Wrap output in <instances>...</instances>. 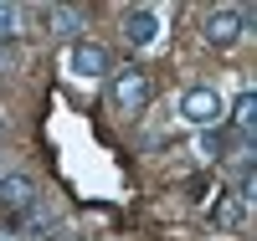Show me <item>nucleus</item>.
Masks as SVG:
<instances>
[{"label": "nucleus", "instance_id": "0eeeda50", "mask_svg": "<svg viewBox=\"0 0 257 241\" xmlns=\"http://www.w3.org/2000/svg\"><path fill=\"white\" fill-rule=\"evenodd\" d=\"M36 16H41V26H47L52 36H62L67 47L82 41V11H72V6H41Z\"/></svg>", "mask_w": 257, "mask_h": 241}, {"label": "nucleus", "instance_id": "423d86ee", "mask_svg": "<svg viewBox=\"0 0 257 241\" xmlns=\"http://www.w3.org/2000/svg\"><path fill=\"white\" fill-rule=\"evenodd\" d=\"M123 41L128 47H155L160 41V11H149V6L123 11Z\"/></svg>", "mask_w": 257, "mask_h": 241}, {"label": "nucleus", "instance_id": "2eb2a0df", "mask_svg": "<svg viewBox=\"0 0 257 241\" xmlns=\"http://www.w3.org/2000/svg\"><path fill=\"white\" fill-rule=\"evenodd\" d=\"M0 174H6V169H0Z\"/></svg>", "mask_w": 257, "mask_h": 241}, {"label": "nucleus", "instance_id": "6e6552de", "mask_svg": "<svg viewBox=\"0 0 257 241\" xmlns=\"http://www.w3.org/2000/svg\"><path fill=\"white\" fill-rule=\"evenodd\" d=\"M206 221L216 226V231H242L247 226V205L237 200V195H216V205L206 210Z\"/></svg>", "mask_w": 257, "mask_h": 241}, {"label": "nucleus", "instance_id": "f257e3e1", "mask_svg": "<svg viewBox=\"0 0 257 241\" xmlns=\"http://www.w3.org/2000/svg\"><path fill=\"white\" fill-rule=\"evenodd\" d=\"M252 31V11H237V6H216V11H206L201 16V36H206V47H237V41Z\"/></svg>", "mask_w": 257, "mask_h": 241}, {"label": "nucleus", "instance_id": "7ed1b4c3", "mask_svg": "<svg viewBox=\"0 0 257 241\" xmlns=\"http://www.w3.org/2000/svg\"><path fill=\"white\" fill-rule=\"evenodd\" d=\"M180 118L190 128H221L226 123V103L216 87H185L180 93Z\"/></svg>", "mask_w": 257, "mask_h": 241}, {"label": "nucleus", "instance_id": "1a4fd4ad", "mask_svg": "<svg viewBox=\"0 0 257 241\" xmlns=\"http://www.w3.org/2000/svg\"><path fill=\"white\" fill-rule=\"evenodd\" d=\"M226 128L242 134V139H252V128H257V93H252V87L237 93V103H231V113H226Z\"/></svg>", "mask_w": 257, "mask_h": 241}, {"label": "nucleus", "instance_id": "20e7f679", "mask_svg": "<svg viewBox=\"0 0 257 241\" xmlns=\"http://www.w3.org/2000/svg\"><path fill=\"white\" fill-rule=\"evenodd\" d=\"M67 72L72 77H108L113 72V57H108V47H98V41H88V36H82V41H72V47H67Z\"/></svg>", "mask_w": 257, "mask_h": 241}, {"label": "nucleus", "instance_id": "ddd939ff", "mask_svg": "<svg viewBox=\"0 0 257 241\" xmlns=\"http://www.w3.org/2000/svg\"><path fill=\"white\" fill-rule=\"evenodd\" d=\"M47 241H82V236H77V231H52Z\"/></svg>", "mask_w": 257, "mask_h": 241}, {"label": "nucleus", "instance_id": "9b49d317", "mask_svg": "<svg viewBox=\"0 0 257 241\" xmlns=\"http://www.w3.org/2000/svg\"><path fill=\"white\" fill-rule=\"evenodd\" d=\"M0 241H31V226H21V221H0Z\"/></svg>", "mask_w": 257, "mask_h": 241}, {"label": "nucleus", "instance_id": "39448f33", "mask_svg": "<svg viewBox=\"0 0 257 241\" xmlns=\"http://www.w3.org/2000/svg\"><path fill=\"white\" fill-rule=\"evenodd\" d=\"M36 205H41V195H36L31 174H0V210H11L16 221H26Z\"/></svg>", "mask_w": 257, "mask_h": 241}, {"label": "nucleus", "instance_id": "9d476101", "mask_svg": "<svg viewBox=\"0 0 257 241\" xmlns=\"http://www.w3.org/2000/svg\"><path fill=\"white\" fill-rule=\"evenodd\" d=\"M21 31V6H11V0H0V41H11Z\"/></svg>", "mask_w": 257, "mask_h": 241}, {"label": "nucleus", "instance_id": "4468645a", "mask_svg": "<svg viewBox=\"0 0 257 241\" xmlns=\"http://www.w3.org/2000/svg\"><path fill=\"white\" fill-rule=\"evenodd\" d=\"M0 134H6V118H0Z\"/></svg>", "mask_w": 257, "mask_h": 241}, {"label": "nucleus", "instance_id": "f8f14e48", "mask_svg": "<svg viewBox=\"0 0 257 241\" xmlns=\"http://www.w3.org/2000/svg\"><path fill=\"white\" fill-rule=\"evenodd\" d=\"M16 67V52H11V41H0V72H11Z\"/></svg>", "mask_w": 257, "mask_h": 241}, {"label": "nucleus", "instance_id": "f03ea898", "mask_svg": "<svg viewBox=\"0 0 257 241\" xmlns=\"http://www.w3.org/2000/svg\"><path fill=\"white\" fill-rule=\"evenodd\" d=\"M108 103L118 108V113H139V108H149V98H155V82H149L144 67H118L108 72Z\"/></svg>", "mask_w": 257, "mask_h": 241}]
</instances>
